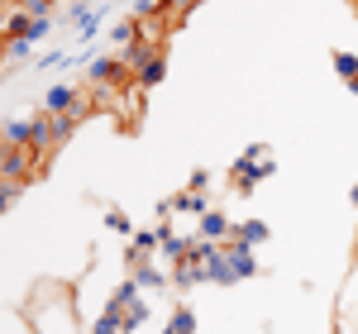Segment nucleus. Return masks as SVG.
<instances>
[{"label":"nucleus","instance_id":"obj_13","mask_svg":"<svg viewBox=\"0 0 358 334\" xmlns=\"http://www.w3.org/2000/svg\"><path fill=\"white\" fill-rule=\"evenodd\" d=\"M106 224H110V229H124V234H134V224L124 220V215H120V210H110V215H106Z\"/></svg>","mask_w":358,"mask_h":334},{"label":"nucleus","instance_id":"obj_2","mask_svg":"<svg viewBox=\"0 0 358 334\" xmlns=\"http://www.w3.org/2000/svg\"><path fill=\"white\" fill-rule=\"evenodd\" d=\"M229 239H234V224L224 220L220 210H206L196 220V244H229Z\"/></svg>","mask_w":358,"mask_h":334},{"label":"nucleus","instance_id":"obj_12","mask_svg":"<svg viewBox=\"0 0 358 334\" xmlns=\"http://www.w3.org/2000/svg\"><path fill=\"white\" fill-rule=\"evenodd\" d=\"M29 48H34L29 38H10V43H5V62H20V57H29Z\"/></svg>","mask_w":358,"mask_h":334},{"label":"nucleus","instance_id":"obj_6","mask_svg":"<svg viewBox=\"0 0 358 334\" xmlns=\"http://www.w3.org/2000/svg\"><path fill=\"white\" fill-rule=\"evenodd\" d=\"M72 96H77V86H67V82H62V86H48V96H43V110H48V115H62L67 106H72Z\"/></svg>","mask_w":358,"mask_h":334},{"label":"nucleus","instance_id":"obj_3","mask_svg":"<svg viewBox=\"0 0 358 334\" xmlns=\"http://www.w3.org/2000/svg\"><path fill=\"white\" fill-rule=\"evenodd\" d=\"M153 249H163V229H134V239L124 244V263L129 268H143Z\"/></svg>","mask_w":358,"mask_h":334},{"label":"nucleus","instance_id":"obj_11","mask_svg":"<svg viewBox=\"0 0 358 334\" xmlns=\"http://www.w3.org/2000/svg\"><path fill=\"white\" fill-rule=\"evenodd\" d=\"M20 196H24V182H10V187H0V215H5V210H10Z\"/></svg>","mask_w":358,"mask_h":334},{"label":"nucleus","instance_id":"obj_4","mask_svg":"<svg viewBox=\"0 0 358 334\" xmlns=\"http://www.w3.org/2000/svg\"><path fill=\"white\" fill-rule=\"evenodd\" d=\"M224 263H229V273H234V282H244L258 273V263H253V249H244V244H224Z\"/></svg>","mask_w":358,"mask_h":334},{"label":"nucleus","instance_id":"obj_8","mask_svg":"<svg viewBox=\"0 0 358 334\" xmlns=\"http://www.w3.org/2000/svg\"><path fill=\"white\" fill-rule=\"evenodd\" d=\"M91 334H124V310H115V306H106V315L91 325Z\"/></svg>","mask_w":358,"mask_h":334},{"label":"nucleus","instance_id":"obj_9","mask_svg":"<svg viewBox=\"0 0 358 334\" xmlns=\"http://www.w3.org/2000/svg\"><path fill=\"white\" fill-rule=\"evenodd\" d=\"M163 334H196V315L187 306H177V315H172V320H167V330Z\"/></svg>","mask_w":358,"mask_h":334},{"label":"nucleus","instance_id":"obj_7","mask_svg":"<svg viewBox=\"0 0 358 334\" xmlns=\"http://www.w3.org/2000/svg\"><path fill=\"white\" fill-rule=\"evenodd\" d=\"M0 143L29 148V119H5V124H0Z\"/></svg>","mask_w":358,"mask_h":334},{"label":"nucleus","instance_id":"obj_5","mask_svg":"<svg viewBox=\"0 0 358 334\" xmlns=\"http://www.w3.org/2000/svg\"><path fill=\"white\" fill-rule=\"evenodd\" d=\"M268 239V224L263 220H244V224H234V239L229 244H244V249H258Z\"/></svg>","mask_w":358,"mask_h":334},{"label":"nucleus","instance_id":"obj_14","mask_svg":"<svg viewBox=\"0 0 358 334\" xmlns=\"http://www.w3.org/2000/svg\"><path fill=\"white\" fill-rule=\"evenodd\" d=\"M354 205H358V187H354Z\"/></svg>","mask_w":358,"mask_h":334},{"label":"nucleus","instance_id":"obj_1","mask_svg":"<svg viewBox=\"0 0 358 334\" xmlns=\"http://www.w3.org/2000/svg\"><path fill=\"white\" fill-rule=\"evenodd\" d=\"M29 148H34L43 163L57 153V134H53V115H48V110H38L34 119H29Z\"/></svg>","mask_w":358,"mask_h":334},{"label":"nucleus","instance_id":"obj_10","mask_svg":"<svg viewBox=\"0 0 358 334\" xmlns=\"http://www.w3.org/2000/svg\"><path fill=\"white\" fill-rule=\"evenodd\" d=\"M143 320H148V301H134V306L124 310V334H134Z\"/></svg>","mask_w":358,"mask_h":334}]
</instances>
